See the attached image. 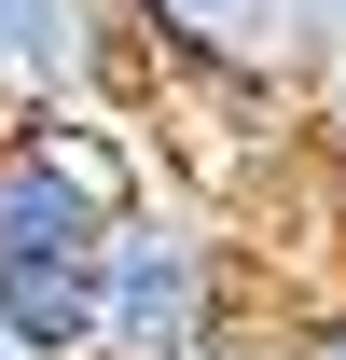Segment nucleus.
Wrapping results in <instances>:
<instances>
[{
  "label": "nucleus",
  "instance_id": "obj_1",
  "mask_svg": "<svg viewBox=\"0 0 346 360\" xmlns=\"http://www.w3.org/2000/svg\"><path fill=\"white\" fill-rule=\"evenodd\" d=\"M97 360H208L250 305V222L208 180H139V208L97 236Z\"/></svg>",
  "mask_w": 346,
  "mask_h": 360
},
{
  "label": "nucleus",
  "instance_id": "obj_2",
  "mask_svg": "<svg viewBox=\"0 0 346 360\" xmlns=\"http://www.w3.org/2000/svg\"><path fill=\"white\" fill-rule=\"evenodd\" d=\"M139 153L125 111H42L0 97V264H97V236L139 208Z\"/></svg>",
  "mask_w": 346,
  "mask_h": 360
},
{
  "label": "nucleus",
  "instance_id": "obj_3",
  "mask_svg": "<svg viewBox=\"0 0 346 360\" xmlns=\"http://www.w3.org/2000/svg\"><path fill=\"white\" fill-rule=\"evenodd\" d=\"M139 56V97H194V111H250L291 139V84L263 70V0H111Z\"/></svg>",
  "mask_w": 346,
  "mask_h": 360
},
{
  "label": "nucleus",
  "instance_id": "obj_4",
  "mask_svg": "<svg viewBox=\"0 0 346 360\" xmlns=\"http://www.w3.org/2000/svg\"><path fill=\"white\" fill-rule=\"evenodd\" d=\"M0 97L42 111H139V56L111 0H0Z\"/></svg>",
  "mask_w": 346,
  "mask_h": 360
},
{
  "label": "nucleus",
  "instance_id": "obj_5",
  "mask_svg": "<svg viewBox=\"0 0 346 360\" xmlns=\"http://www.w3.org/2000/svg\"><path fill=\"white\" fill-rule=\"evenodd\" d=\"M0 347L14 360H97V277L84 264H0Z\"/></svg>",
  "mask_w": 346,
  "mask_h": 360
},
{
  "label": "nucleus",
  "instance_id": "obj_6",
  "mask_svg": "<svg viewBox=\"0 0 346 360\" xmlns=\"http://www.w3.org/2000/svg\"><path fill=\"white\" fill-rule=\"evenodd\" d=\"M263 70L291 97H319L346 70V0H263Z\"/></svg>",
  "mask_w": 346,
  "mask_h": 360
},
{
  "label": "nucleus",
  "instance_id": "obj_7",
  "mask_svg": "<svg viewBox=\"0 0 346 360\" xmlns=\"http://www.w3.org/2000/svg\"><path fill=\"white\" fill-rule=\"evenodd\" d=\"M277 360H346V291L305 305V319H277Z\"/></svg>",
  "mask_w": 346,
  "mask_h": 360
},
{
  "label": "nucleus",
  "instance_id": "obj_8",
  "mask_svg": "<svg viewBox=\"0 0 346 360\" xmlns=\"http://www.w3.org/2000/svg\"><path fill=\"white\" fill-rule=\"evenodd\" d=\"M208 360H277V319H236V333H222Z\"/></svg>",
  "mask_w": 346,
  "mask_h": 360
},
{
  "label": "nucleus",
  "instance_id": "obj_9",
  "mask_svg": "<svg viewBox=\"0 0 346 360\" xmlns=\"http://www.w3.org/2000/svg\"><path fill=\"white\" fill-rule=\"evenodd\" d=\"M0 360H14V347H0Z\"/></svg>",
  "mask_w": 346,
  "mask_h": 360
}]
</instances>
